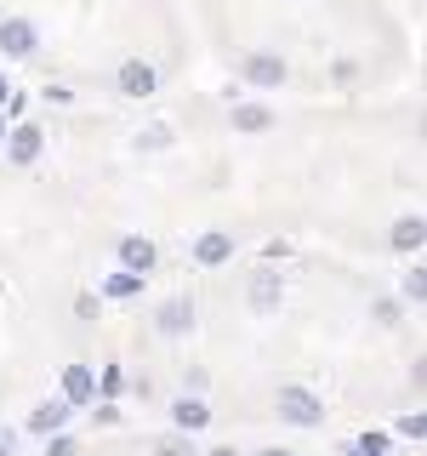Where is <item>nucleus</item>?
Masks as SVG:
<instances>
[{
    "label": "nucleus",
    "mask_w": 427,
    "mask_h": 456,
    "mask_svg": "<svg viewBox=\"0 0 427 456\" xmlns=\"http://www.w3.org/2000/svg\"><path fill=\"white\" fill-rule=\"evenodd\" d=\"M268 126H274L268 103H234V132H268Z\"/></svg>",
    "instance_id": "13"
},
{
    "label": "nucleus",
    "mask_w": 427,
    "mask_h": 456,
    "mask_svg": "<svg viewBox=\"0 0 427 456\" xmlns=\"http://www.w3.org/2000/svg\"><path fill=\"white\" fill-rule=\"evenodd\" d=\"M12 97H18V92H12V80H6V75H0V109H6V103H12Z\"/></svg>",
    "instance_id": "24"
},
{
    "label": "nucleus",
    "mask_w": 427,
    "mask_h": 456,
    "mask_svg": "<svg viewBox=\"0 0 427 456\" xmlns=\"http://www.w3.org/2000/svg\"><path fill=\"white\" fill-rule=\"evenodd\" d=\"M416 388H427V360H422V365H416Z\"/></svg>",
    "instance_id": "25"
},
{
    "label": "nucleus",
    "mask_w": 427,
    "mask_h": 456,
    "mask_svg": "<svg viewBox=\"0 0 427 456\" xmlns=\"http://www.w3.org/2000/svg\"><path fill=\"white\" fill-rule=\"evenodd\" d=\"M171 422H177V434H199V428L211 422V411H205V399L199 394H182L177 405H171Z\"/></svg>",
    "instance_id": "9"
},
{
    "label": "nucleus",
    "mask_w": 427,
    "mask_h": 456,
    "mask_svg": "<svg viewBox=\"0 0 427 456\" xmlns=\"http://www.w3.org/2000/svg\"><path fill=\"white\" fill-rule=\"evenodd\" d=\"M68 417H75V411H68L63 399H46V405H35V417H28V428H35V434H63V428H68Z\"/></svg>",
    "instance_id": "12"
},
{
    "label": "nucleus",
    "mask_w": 427,
    "mask_h": 456,
    "mask_svg": "<svg viewBox=\"0 0 427 456\" xmlns=\"http://www.w3.org/2000/svg\"><path fill=\"white\" fill-rule=\"evenodd\" d=\"M142 142H149V149H165L171 132H165V126H149V132H142Z\"/></svg>",
    "instance_id": "19"
},
{
    "label": "nucleus",
    "mask_w": 427,
    "mask_h": 456,
    "mask_svg": "<svg viewBox=\"0 0 427 456\" xmlns=\"http://www.w3.org/2000/svg\"><path fill=\"white\" fill-rule=\"evenodd\" d=\"M0 456H18V428H0Z\"/></svg>",
    "instance_id": "23"
},
{
    "label": "nucleus",
    "mask_w": 427,
    "mask_h": 456,
    "mask_svg": "<svg viewBox=\"0 0 427 456\" xmlns=\"http://www.w3.org/2000/svg\"><path fill=\"white\" fill-rule=\"evenodd\" d=\"M279 417L291 422V428H319L325 405H319V399H313L308 388H279Z\"/></svg>",
    "instance_id": "1"
},
{
    "label": "nucleus",
    "mask_w": 427,
    "mask_h": 456,
    "mask_svg": "<svg viewBox=\"0 0 427 456\" xmlns=\"http://www.w3.org/2000/svg\"><path fill=\"white\" fill-rule=\"evenodd\" d=\"M160 456H194V445H189L182 434H165V439H160Z\"/></svg>",
    "instance_id": "17"
},
{
    "label": "nucleus",
    "mask_w": 427,
    "mask_h": 456,
    "mask_svg": "<svg viewBox=\"0 0 427 456\" xmlns=\"http://www.w3.org/2000/svg\"><path fill=\"white\" fill-rule=\"evenodd\" d=\"M205 456H239V451H228V445H217V451H205Z\"/></svg>",
    "instance_id": "26"
},
{
    "label": "nucleus",
    "mask_w": 427,
    "mask_h": 456,
    "mask_svg": "<svg viewBox=\"0 0 427 456\" xmlns=\"http://www.w3.org/2000/svg\"><path fill=\"white\" fill-rule=\"evenodd\" d=\"M40 149H46V132H40V126H12V132H6V160L12 166H35L40 160Z\"/></svg>",
    "instance_id": "2"
},
{
    "label": "nucleus",
    "mask_w": 427,
    "mask_h": 456,
    "mask_svg": "<svg viewBox=\"0 0 427 456\" xmlns=\"http://www.w3.org/2000/svg\"><path fill=\"white\" fill-rule=\"evenodd\" d=\"M154 256H160V251H154V240H142V234H125L120 240V274H149V268H154Z\"/></svg>",
    "instance_id": "4"
},
{
    "label": "nucleus",
    "mask_w": 427,
    "mask_h": 456,
    "mask_svg": "<svg viewBox=\"0 0 427 456\" xmlns=\"http://www.w3.org/2000/svg\"><path fill=\"white\" fill-rule=\"evenodd\" d=\"M399 291H405V303H427V268H410V274L399 280Z\"/></svg>",
    "instance_id": "16"
},
{
    "label": "nucleus",
    "mask_w": 427,
    "mask_h": 456,
    "mask_svg": "<svg viewBox=\"0 0 427 456\" xmlns=\"http://www.w3.org/2000/svg\"><path fill=\"white\" fill-rule=\"evenodd\" d=\"M262 456H296V451H262Z\"/></svg>",
    "instance_id": "28"
},
{
    "label": "nucleus",
    "mask_w": 427,
    "mask_h": 456,
    "mask_svg": "<svg viewBox=\"0 0 427 456\" xmlns=\"http://www.w3.org/2000/svg\"><path fill=\"white\" fill-rule=\"evenodd\" d=\"M228 251H234V240H228L222 228H211V234H199V240H194V263H199V268L228 263Z\"/></svg>",
    "instance_id": "10"
},
{
    "label": "nucleus",
    "mask_w": 427,
    "mask_h": 456,
    "mask_svg": "<svg viewBox=\"0 0 427 456\" xmlns=\"http://www.w3.org/2000/svg\"><path fill=\"white\" fill-rule=\"evenodd\" d=\"M388 246L393 251H422L427 246V217H399L393 234H388Z\"/></svg>",
    "instance_id": "11"
},
{
    "label": "nucleus",
    "mask_w": 427,
    "mask_h": 456,
    "mask_svg": "<svg viewBox=\"0 0 427 456\" xmlns=\"http://www.w3.org/2000/svg\"><path fill=\"white\" fill-rule=\"evenodd\" d=\"M154 325H160V337H182V331H194V303H189V297H171V303L154 314Z\"/></svg>",
    "instance_id": "8"
},
{
    "label": "nucleus",
    "mask_w": 427,
    "mask_h": 456,
    "mask_svg": "<svg viewBox=\"0 0 427 456\" xmlns=\"http://www.w3.org/2000/svg\"><path fill=\"white\" fill-rule=\"evenodd\" d=\"M6 132H12V126H6V114H0V142H6Z\"/></svg>",
    "instance_id": "27"
},
{
    "label": "nucleus",
    "mask_w": 427,
    "mask_h": 456,
    "mask_svg": "<svg viewBox=\"0 0 427 456\" xmlns=\"http://www.w3.org/2000/svg\"><path fill=\"white\" fill-rule=\"evenodd\" d=\"M137 291H142L137 274H109L103 280V297H114V303H125V297H137Z\"/></svg>",
    "instance_id": "15"
},
{
    "label": "nucleus",
    "mask_w": 427,
    "mask_h": 456,
    "mask_svg": "<svg viewBox=\"0 0 427 456\" xmlns=\"http://www.w3.org/2000/svg\"><path fill=\"white\" fill-rule=\"evenodd\" d=\"M97 399V377L85 365H63V405L75 411V405H92Z\"/></svg>",
    "instance_id": "6"
},
{
    "label": "nucleus",
    "mask_w": 427,
    "mask_h": 456,
    "mask_svg": "<svg viewBox=\"0 0 427 456\" xmlns=\"http://www.w3.org/2000/svg\"><path fill=\"white\" fill-rule=\"evenodd\" d=\"M35 46H40V35H35L28 18H6V23H0V52H6V57H35Z\"/></svg>",
    "instance_id": "3"
},
{
    "label": "nucleus",
    "mask_w": 427,
    "mask_h": 456,
    "mask_svg": "<svg viewBox=\"0 0 427 456\" xmlns=\"http://www.w3.org/2000/svg\"><path fill=\"white\" fill-rule=\"evenodd\" d=\"M279 303V274H274V268H262V274H256V285H251V308H274Z\"/></svg>",
    "instance_id": "14"
},
{
    "label": "nucleus",
    "mask_w": 427,
    "mask_h": 456,
    "mask_svg": "<svg viewBox=\"0 0 427 456\" xmlns=\"http://www.w3.org/2000/svg\"><path fill=\"white\" fill-rule=\"evenodd\" d=\"M246 80L262 86V92L285 86V57H274V52H251V57H246Z\"/></svg>",
    "instance_id": "5"
},
{
    "label": "nucleus",
    "mask_w": 427,
    "mask_h": 456,
    "mask_svg": "<svg viewBox=\"0 0 427 456\" xmlns=\"http://www.w3.org/2000/svg\"><path fill=\"white\" fill-rule=\"evenodd\" d=\"M46 456H75V439H68V434H57L52 445H46Z\"/></svg>",
    "instance_id": "22"
},
{
    "label": "nucleus",
    "mask_w": 427,
    "mask_h": 456,
    "mask_svg": "<svg viewBox=\"0 0 427 456\" xmlns=\"http://www.w3.org/2000/svg\"><path fill=\"white\" fill-rule=\"evenodd\" d=\"M120 388H125V377H120V370H114V365H109V370H103V394L114 399V394H120Z\"/></svg>",
    "instance_id": "21"
},
{
    "label": "nucleus",
    "mask_w": 427,
    "mask_h": 456,
    "mask_svg": "<svg viewBox=\"0 0 427 456\" xmlns=\"http://www.w3.org/2000/svg\"><path fill=\"white\" fill-rule=\"evenodd\" d=\"M376 320H382V325L399 320V303H393V297H382V303H376Z\"/></svg>",
    "instance_id": "20"
},
{
    "label": "nucleus",
    "mask_w": 427,
    "mask_h": 456,
    "mask_svg": "<svg viewBox=\"0 0 427 456\" xmlns=\"http://www.w3.org/2000/svg\"><path fill=\"white\" fill-rule=\"evenodd\" d=\"M120 92L125 97H154L160 92V75H154L142 57H132V63H120Z\"/></svg>",
    "instance_id": "7"
},
{
    "label": "nucleus",
    "mask_w": 427,
    "mask_h": 456,
    "mask_svg": "<svg viewBox=\"0 0 427 456\" xmlns=\"http://www.w3.org/2000/svg\"><path fill=\"white\" fill-rule=\"evenodd\" d=\"M399 434H405V439H427V411H422V417H405Z\"/></svg>",
    "instance_id": "18"
}]
</instances>
